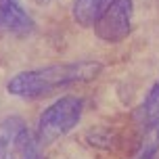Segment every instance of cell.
<instances>
[{"label": "cell", "instance_id": "cell-9", "mask_svg": "<svg viewBox=\"0 0 159 159\" xmlns=\"http://www.w3.org/2000/svg\"><path fill=\"white\" fill-rule=\"evenodd\" d=\"M34 2H36V4H48L50 0H34Z\"/></svg>", "mask_w": 159, "mask_h": 159}, {"label": "cell", "instance_id": "cell-5", "mask_svg": "<svg viewBox=\"0 0 159 159\" xmlns=\"http://www.w3.org/2000/svg\"><path fill=\"white\" fill-rule=\"evenodd\" d=\"M25 130L27 126L19 115H8L0 121V159H19Z\"/></svg>", "mask_w": 159, "mask_h": 159}, {"label": "cell", "instance_id": "cell-7", "mask_svg": "<svg viewBox=\"0 0 159 159\" xmlns=\"http://www.w3.org/2000/svg\"><path fill=\"white\" fill-rule=\"evenodd\" d=\"M157 109H159V78L155 80V84L151 86V90L147 92L143 105L138 107V113H136V117H138V121L143 124V128L147 126V121L157 113Z\"/></svg>", "mask_w": 159, "mask_h": 159}, {"label": "cell", "instance_id": "cell-8", "mask_svg": "<svg viewBox=\"0 0 159 159\" xmlns=\"http://www.w3.org/2000/svg\"><path fill=\"white\" fill-rule=\"evenodd\" d=\"M19 159H44L38 138H36V134H32L30 130H25V132H23L21 149H19Z\"/></svg>", "mask_w": 159, "mask_h": 159}, {"label": "cell", "instance_id": "cell-4", "mask_svg": "<svg viewBox=\"0 0 159 159\" xmlns=\"http://www.w3.org/2000/svg\"><path fill=\"white\" fill-rule=\"evenodd\" d=\"M0 30L17 36H27L34 32V19L19 0H0Z\"/></svg>", "mask_w": 159, "mask_h": 159}, {"label": "cell", "instance_id": "cell-6", "mask_svg": "<svg viewBox=\"0 0 159 159\" xmlns=\"http://www.w3.org/2000/svg\"><path fill=\"white\" fill-rule=\"evenodd\" d=\"M111 0H73V19L82 27H92Z\"/></svg>", "mask_w": 159, "mask_h": 159}, {"label": "cell", "instance_id": "cell-2", "mask_svg": "<svg viewBox=\"0 0 159 159\" xmlns=\"http://www.w3.org/2000/svg\"><path fill=\"white\" fill-rule=\"evenodd\" d=\"M84 113V101L80 96H61L46 107L38 117L36 138L40 144H50L69 134L80 124Z\"/></svg>", "mask_w": 159, "mask_h": 159}, {"label": "cell", "instance_id": "cell-10", "mask_svg": "<svg viewBox=\"0 0 159 159\" xmlns=\"http://www.w3.org/2000/svg\"><path fill=\"white\" fill-rule=\"evenodd\" d=\"M138 159H155V157H138Z\"/></svg>", "mask_w": 159, "mask_h": 159}, {"label": "cell", "instance_id": "cell-1", "mask_svg": "<svg viewBox=\"0 0 159 159\" xmlns=\"http://www.w3.org/2000/svg\"><path fill=\"white\" fill-rule=\"evenodd\" d=\"M103 71L98 61H73V63L46 65L38 69L19 71L7 82V92L19 98H40L55 90L90 82Z\"/></svg>", "mask_w": 159, "mask_h": 159}, {"label": "cell", "instance_id": "cell-3", "mask_svg": "<svg viewBox=\"0 0 159 159\" xmlns=\"http://www.w3.org/2000/svg\"><path fill=\"white\" fill-rule=\"evenodd\" d=\"M132 15L134 2L132 0H111L101 17L96 19L94 36L105 44H119L132 32Z\"/></svg>", "mask_w": 159, "mask_h": 159}]
</instances>
